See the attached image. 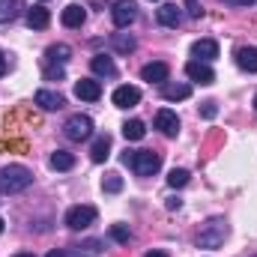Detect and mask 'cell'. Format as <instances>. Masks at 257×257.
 Returning <instances> with one entry per match:
<instances>
[{
  "mask_svg": "<svg viewBox=\"0 0 257 257\" xmlns=\"http://www.w3.org/2000/svg\"><path fill=\"white\" fill-rule=\"evenodd\" d=\"M33 186V171L24 165H6L0 168V194H18Z\"/></svg>",
  "mask_w": 257,
  "mask_h": 257,
  "instance_id": "6da1fadb",
  "label": "cell"
},
{
  "mask_svg": "<svg viewBox=\"0 0 257 257\" xmlns=\"http://www.w3.org/2000/svg\"><path fill=\"white\" fill-rule=\"evenodd\" d=\"M33 102H36L42 111H60V108L66 105V99L60 96V93H54V90H36Z\"/></svg>",
  "mask_w": 257,
  "mask_h": 257,
  "instance_id": "7c38bea8",
  "label": "cell"
},
{
  "mask_svg": "<svg viewBox=\"0 0 257 257\" xmlns=\"http://www.w3.org/2000/svg\"><path fill=\"white\" fill-rule=\"evenodd\" d=\"M111 239H117L120 245H128L132 242V230L126 224H111Z\"/></svg>",
  "mask_w": 257,
  "mask_h": 257,
  "instance_id": "4316f807",
  "label": "cell"
},
{
  "mask_svg": "<svg viewBox=\"0 0 257 257\" xmlns=\"http://www.w3.org/2000/svg\"><path fill=\"white\" fill-rule=\"evenodd\" d=\"M108 156H111V138H108V135H99V138L93 141V147H90V159H93L96 165H102Z\"/></svg>",
  "mask_w": 257,
  "mask_h": 257,
  "instance_id": "44dd1931",
  "label": "cell"
},
{
  "mask_svg": "<svg viewBox=\"0 0 257 257\" xmlns=\"http://www.w3.org/2000/svg\"><path fill=\"white\" fill-rule=\"evenodd\" d=\"M189 183V171H183V168H174L171 174H168V186L171 189H183Z\"/></svg>",
  "mask_w": 257,
  "mask_h": 257,
  "instance_id": "484cf974",
  "label": "cell"
},
{
  "mask_svg": "<svg viewBox=\"0 0 257 257\" xmlns=\"http://www.w3.org/2000/svg\"><path fill=\"white\" fill-rule=\"evenodd\" d=\"M156 128L165 135V138H177L180 135V117L171 111V108H162L156 114Z\"/></svg>",
  "mask_w": 257,
  "mask_h": 257,
  "instance_id": "52a82bcc",
  "label": "cell"
},
{
  "mask_svg": "<svg viewBox=\"0 0 257 257\" xmlns=\"http://www.w3.org/2000/svg\"><path fill=\"white\" fill-rule=\"evenodd\" d=\"M6 69H9V57L0 51V75H6Z\"/></svg>",
  "mask_w": 257,
  "mask_h": 257,
  "instance_id": "e575fe53",
  "label": "cell"
},
{
  "mask_svg": "<svg viewBox=\"0 0 257 257\" xmlns=\"http://www.w3.org/2000/svg\"><path fill=\"white\" fill-rule=\"evenodd\" d=\"M84 21H87V9H84V6H78V3H69V6L63 9V24L69 27V30H78Z\"/></svg>",
  "mask_w": 257,
  "mask_h": 257,
  "instance_id": "e0dca14e",
  "label": "cell"
},
{
  "mask_svg": "<svg viewBox=\"0 0 257 257\" xmlns=\"http://www.w3.org/2000/svg\"><path fill=\"white\" fill-rule=\"evenodd\" d=\"M156 18H159L162 27H180V24H183V12H180L177 3H162V6L156 9Z\"/></svg>",
  "mask_w": 257,
  "mask_h": 257,
  "instance_id": "9c48e42d",
  "label": "cell"
},
{
  "mask_svg": "<svg viewBox=\"0 0 257 257\" xmlns=\"http://www.w3.org/2000/svg\"><path fill=\"white\" fill-rule=\"evenodd\" d=\"M0 233H3V218H0Z\"/></svg>",
  "mask_w": 257,
  "mask_h": 257,
  "instance_id": "f35d334b",
  "label": "cell"
},
{
  "mask_svg": "<svg viewBox=\"0 0 257 257\" xmlns=\"http://www.w3.org/2000/svg\"><path fill=\"white\" fill-rule=\"evenodd\" d=\"M12 257H36V254H12Z\"/></svg>",
  "mask_w": 257,
  "mask_h": 257,
  "instance_id": "74e56055",
  "label": "cell"
},
{
  "mask_svg": "<svg viewBox=\"0 0 257 257\" xmlns=\"http://www.w3.org/2000/svg\"><path fill=\"white\" fill-rule=\"evenodd\" d=\"M45 78H48V81H54V78L60 81V78H63V66H45Z\"/></svg>",
  "mask_w": 257,
  "mask_h": 257,
  "instance_id": "f1b7e54d",
  "label": "cell"
},
{
  "mask_svg": "<svg viewBox=\"0 0 257 257\" xmlns=\"http://www.w3.org/2000/svg\"><path fill=\"white\" fill-rule=\"evenodd\" d=\"M227 233H230V227H227L224 215H212L197 233V248H218V245H224Z\"/></svg>",
  "mask_w": 257,
  "mask_h": 257,
  "instance_id": "7a4b0ae2",
  "label": "cell"
},
{
  "mask_svg": "<svg viewBox=\"0 0 257 257\" xmlns=\"http://www.w3.org/2000/svg\"><path fill=\"white\" fill-rule=\"evenodd\" d=\"M165 206L174 212V209H180V206H183V200H180V197H168V203H165Z\"/></svg>",
  "mask_w": 257,
  "mask_h": 257,
  "instance_id": "836d02e7",
  "label": "cell"
},
{
  "mask_svg": "<svg viewBox=\"0 0 257 257\" xmlns=\"http://www.w3.org/2000/svg\"><path fill=\"white\" fill-rule=\"evenodd\" d=\"M144 257H168V254H165V251H147Z\"/></svg>",
  "mask_w": 257,
  "mask_h": 257,
  "instance_id": "8d00e7d4",
  "label": "cell"
},
{
  "mask_svg": "<svg viewBox=\"0 0 257 257\" xmlns=\"http://www.w3.org/2000/svg\"><path fill=\"white\" fill-rule=\"evenodd\" d=\"M75 96L84 99V102H99V99H102V84L93 81V78H81V81L75 84Z\"/></svg>",
  "mask_w": 257,
  "mask_h": 257,
  "instance_id": "30bf717a",
  "label": "cell"
},
{
  "mask_svg": "<svg viewBox=\"0 0 257 257\" xmlns=\"http://www.w3.org/2000/svg\"><path fill=\"white\" fill-rule=\"evenodd\" d=\"M254 108H257V96H254Z\"/></svg>",
  "mask_w": 257,
  "mask_h": 257,
  "instance_id": "ab89813d",
  "label": "cell"
},
{
  "mask_svg": "<svg viewBox=\"0 0 257 257\" xmlns=\"http://www.w3.org/2000/svg\"><path fill=\"white\" fill-rule=\"evenodd\" d=\"M192 54H194V60L209 63V60L218 57V42H212V39H197V42L192 45Z\"/></svg>",
  "mask_w": 257,
  "mask_h": 257,
  "instance_id": "5bb4252c",
  "label": "cell"
},
{
  "mask_svg": "<svg viewBox=\"0 0 257 257\" xmlns=\"http://www.w3.org/2000/svg\"><path fill=\"white\" fill-rule=\"evenodd\" d=\"M24 18H27V27H30V30H45V27L51 24V12H48L45 6H30Z\"/></svg>",
  "mask_w": 257,
  "mask_h": 257,
  "instance_id": "4fadbf2b",
  "label": "cell"
},
{
  "mask_svg": "<svg viewBox=\"0 0 257 257\" xmlns=\"http://www.w3.org/2000/svg\"><path fill=\"white\" fill-rule=\"evenodd\" d=\"M168 75H171L168 63H147L144 69H141V78H144V81H150V84H165V81H168Z\"/></svg>",
  "mask_w": 257,
  "mask_h": 257,
  "instance_id": "9a60e30c",
  "label": "cell"
},
{
  "mask_svg": "<svg viewBox=\"0 0 257 257\" xmlns=\"http://www.w3.org/2000/svg\"><path fill=\"white\" fill-rule=\"evenodd\" d=\"M200 114H203L206 120H212V117L218 114V108H215V102H203V111H200Z\"/></svg>",
  "mask_w": 257,
  "mask_h": 257,
  "instance_id": "4dcf8cb0",
  "label": "cell"
},
{
  "mask_svg": "<svg viewBox=\"0 0 257 257\" xmlns=\"http://www.w3.org/2000/svg\"><path fill=\"white\" fill-rule=\"evenodd\" d=\"M90 69H93L99 78H114V75H117V63H114L111 57H105V54H96V57L90 60Z\"/></svg>",
  "mask_w": 257,
  "mask_h": 257,
  "instance_id": "d6986e66",
  "label": "cell"
},
{
  "mask_svg": "<svg viewBox=\"0 0 257 257\" xmlns=\"http://www.w3.org/2000/svg\"><path fill=\"white\" fill-rule=\"evenodd\" d=\"M236 66H239L242 72H257V48L254 45L236 48Z\"/></svg>",
  "mask_w": 257,
  "mask_h": 257,
  "instance_id": "ac0fdd59",
  "label": "cell"
},
{
  "mask_svg": "<svg viewBox=\"0 0 257 257\" xmlns=\"http://www.w3.org/2000/svg\"><path fill=\"white\" fill-rule=\"evenodd\" d=\"M186 75L197 81V84H212L215 81V72H212V66L203 63V60H189L186 63Z\"/></svg>",
  "mask_w": 257,
  "mask_h": 257,
  "instance_id": "ba28073f",
  "label": "cell"
},
{
  "mask_svg": "<svg viewBox=\"0 0 257 257\" xmlns=\"http://www.w3.org/2000/svg\"><path fill=\"white\" fill-rule=\"evenodd\" d=\"M227 6H257V0H221Z\"/></svg>",
  "mask_w": 257,
  "mask_h": 257,
  "instance_id": "d6a6232c",
  "label": "cell"
},
{
  "mask_svg": "<svg viewBox=\"0 0 257 257\" xmlns=\"http://www.w3.org/2000/svg\"><path fill=\"white\" fill-rule=\"evenodd\" d=\"M81 248H87V251H93V254H99V251H102V242H96V239H90V242H84Z\"/></svg>",
  "mask_w": 257,
  "mask_h": 257,
  "instance_id": "1f68e13d",
  "label": "cell"
},
{
  "mask_svg": "<svg viewBox=\"0 0 257 257\" xmlns=\"http://www.w3.org/2000/svg\"><path fill=\"white\" fill-rule=\"evenodd\" d=\"M102 189L108 194H117V192H123V177L120 174H108V180L102 183Z\"/></svg>",
  "mask_w": 257,
  "mask_h": 257,
  "instance_id": "83f0119b",
  "label": "cell"
},
{
  "mask_svg": "<svg viewBox=\"0 0 257 257\" xmlns=\"http://www.w3.org/2000/svg\"><path fill=\"white\" fill-rule=\"evenodd\" d=\"M45 257H69V251H48Z\"/></svg>",
  "mask_w": 257,
  "mask_h": 257,
  "instance_id": "d590c367",
  "label": "cell"
},
{
  "mask_svg": "<svg viewBox=\"0 0 257 257\" xmlns=\"http://www.w3.org/2000/svg\"><path fill=\"white\" fill-rule=\"evenodd\" d=\"M63 135L69 138V141L81 144V141H87V138L93 135V120H90L87 114H72V117L66 120V126H63Z\"/></svg>",
  "mask_w": 257,
  "mask_h": 257,
  "instance_id": "5b68a950",
  "label": "cell"
},
{
  "mask_svg": "<svg viewBox=\"0 0 257 257\" xmlns=\"http://www.w3.org/2000/svg\"><path fill=\"white\" fill-rule=\"evenodd\" d=\"M24 12V0H0V24L18 18Z\"/></svg>",
  "mask_w": 257,
  "mask_h": 257,
  "instance_id": "603a6c76",
  "label": "cell"
},
{
  "mask_svg": "<svg viewBox=\"0 0 257 257\" xmlns=\"http://www.w3.org/2000/svg\"><path fill=\"white\" fill-rule=\"evenodd\" d=\"M162 96L168 102H183L192 96V84H162Z\"/></svg>",
  "mask_w": 257,
  "mask_h": 257,
  "instance_id": "ffe728a7",
  "label": "cell"
},
{
  "mask_svg": "<svg viewBox=\"0 0 257 257\" xmlns=\"http://www.w3.org/2000/svg\"><path fill=\"white\" fill-rule=\"evenodd\" d=\"M111 48H114L117 54H132V51L138 48V39H135L132 33H114V36H111Z\"/></svg>",
  "mask_w": 257,
  "mask_h": 257,
  "instance_id": "7402d4cb",
  "label": "cell"
},
{
  "mask_svg": "<svg viewBox=\"0 0 257 257\" xmlns=\"http://www.w3.org/2000/svg\"><path fill=\"white\" fill-rule=\"evenodd\" d=\"M123 165H128L138 177H153L162 168V156L156 150H138V153H126L123 156Z\"/></svg>",
  "mask_w": 257,
  "mask_h": 257,
  "instance_id": "3957f363",
  "label": "cell"
},
{
  "mask_svg": "<svg viewBox=\"0 0 257 257\" xmlns=\"http://www.w3.org/2000/svg\"><path fill=\"white\" fill-rule=\"evenodd\" d=\"M69 57H72V48L66 42H57V45H51L45 51V66H66Z\"/></svg>",
  "mask_w": 257,
  "mask_h": 257,
  "instance_id": "2e32d148",
  "label": "cell"
},
{
  "mask_svg": "<svg viewBox=\"0 0 257 257\" xmlns=\"http://www.w3.org/2000/svg\"><path fill=\"white\" fill-rule=\"evenodd\" d=\"M144 135H147L144 120H128V123H123V138L126 141H141Z\"/></svg>",
  "mask_w": 257,
  "mask_h": 257,
  "instance_id": "d4e9b609",
  "label": "cell"
},
{
  "mask_svg": "<svg viewBox=\"0 0 257 257\" xmlns=\"http://www.w3.org/2000/svg\"><path fill=\"white\" fill-rule=\"evenodd\" d=\"M111 102H114L117 108H135V105L141 102V90H138V87H128V84H123V87H117V90H114Z\"/></svg>",
  "mask_w": 257,
  "mask_h": 257,
  "instance_id": "8fae6325",
  "label": "cell"
},
{
  "mask_svg": "<svg viewBox=\"0 0 257 257\" xmlns=\"http://www.w3.org/2000/svg\"><path fill=\"white\" fill-rule=\"evenodd\" d=\"M111 18H114L117 30H126L128 24H132V21L138 18V3H135V0H114Z\"/></svg>",
  "mask_w": 257,
  "mask_h": 257,
  "instance_id": "8992f818",
  "label": "cell"
},
{
  "mask_svg": "<svg viewBox=\"0 0 257 257\" xmlns=\"http://www.w3.org/2000/svg\"><path fill=\"white\" fill-rule=\"evenodd\" d=\"M254 257H257V254H254Z\"/></svg>",
  "mask_w": 257,
  "mask_h": 257,
  "instance_id": "60d3db41",
  "label": "cell"
},
{
  "mask_svg": "<svg viewBox=\"0 0 257 257\" xmlns=\"http://www.w3.org/2000/svg\"><path fill=\"white\" fill-rule=\"evenodd\" d=\"M48 165H51L54 171H72V168H75V156L66 153V150H57V153H51Z\"/></svg>",
  "mask_w": 257,
  "mask_h": 257,
  "instance_id": "cb8c5ba5",
  "label": "cell"
},
{
  "mask_svg": "<svg viewBox=\"0 0 257 257\" xmlns=\"http://www.w3.org/2000/svg\"><path fill=\"white\" fill-rule=\"evenodd\" d=\"M93 221H96V209L87 206V203H78V206L66 209V227L69 230H87Z\"/></svg>",
  "mask_w": 257,
  "mask_h": 257,
  "instance_id": "277c9868",
  "label": "cell"
},
{
  "mask_svg": "<svg viewBox=\"0 0 257 257\" xmlns=\"http://www.w3.org/2000/svg\"><path fill=\"white\" fill-rule=\"evenodd\" d=\"M186 15L189 18H200V3L197 0H186Z\"/></svg>",
  "mask_w": 257,
  "mask_h": 257,
  "instance_id": "f546056e",
  "label": "cell"
}]
</instances>
